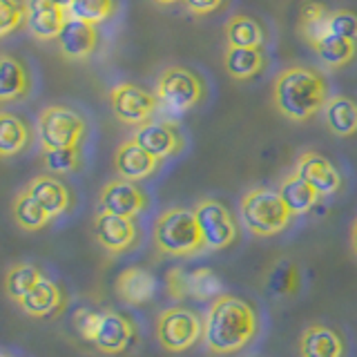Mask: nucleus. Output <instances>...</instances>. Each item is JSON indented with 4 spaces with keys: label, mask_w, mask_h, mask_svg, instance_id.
Instances as JSON below:
<instances>
[{
    "label": "nucleus",
    "mask_w": 357,
    "mask_h": 357,
    "mask_svg": "<svg viewBox=\"0 0 357 357\" xmlns=\"http://www.w3.org/2000/svg\"><path fill=\"white\" fill-rule=\"evenodd\" d=\"M259 333V315L243 297L223 293L204 317V344L215 355H234L252 344Z\"/></svg>",
    "instance_id": "f257e3e1"
},
{
    "label": "nucleus",
    "mask_w": 357,
    "mask_h": 357,
    "mask_svg": "<svg viewBox=\"0 0 357 357\" xmlns=\"http://www.w3.org/2000/svg\"><path fill=\"white\" fill-rule=\"evenodd\" d=\"M328 98L326 78L304 65L284 67L273 81V105L288 121L304 123L312 119Z\"/></svg>",
    "instance_id": "f03ea898"
},
{
    "label": "nucleus",
    "mask_w": 357,
    "mask_h": 357,
    "mask_svg": "<svg viewBox=\"0 0 357 357\" xmlns=\"http://www.w3.org/2000/svg\"><path fill=\"white\" fill-rule=\"evenodd\" d=\"M76 331L103 355H123L128 353L139 340L134 321L119 310L103 308H81L74 317Z\"/></svg>",
    "instance_id": "7ed1b4c3"
},
{
    "label": "nucleus",
    "mask_w": 357,
    "mask_h": 357,
    "mask_svg": "<svg viewBox=\"0 0 357 357\" xmlns=\"http://www.w3.org/2000/svg\"><path fill=\"white\" fill-rule=\"evenodd\" d=\"M152 241L161 255L183 257V259L208 250L195 210L188 208H167L161 212L154 221Z\"/></svg>",
    "instance_id": "20e7f679"
},
{
    "label": "nucleus",
    "mask_w": 357,
    "mask_h": 357,
    "mask_svg": "<svg viewBox=\"0 0 357 357\" xmlns=\"http://www.w3.org/2000/svg\"><path fill=\"white\" fill-rule=\"evenodd\" d=\"M239 215L243 226L255 237H275L293 223V212L284 204L279 190L252 188L239 201Z\"/></svg>",
    "instance_id": "39448f33"
},
{
    "label": "nucleus",
    "mask_w": 357,
    "mask_h": 357,
    "mask_svg": "<svg viewBox=\"0 0 357 357\" xmlns=\"http://www.w3.org/2000/svg\"><path fill=\"white\" fill-rule=\"evenodd\" d=\"M204 81L201 76L188 67H165L156 83V98L159 105L174 116H181L185 112L195 109L204 100Z\"/></svg>",
    "instance_id": "423d86ee"
},
{
    "label": "nucleus",
    "mask_w": 357,
    "mask_h": 357,
    "mask_svg": "<svg viewBox=\"0 0 357 357\" xmlns=\"http://www.w3.org/2000/svg\"><path fill=\"white\" fill-rule=\"evenodd\" d=\"M199 340H204V319L192 308H165L156 319V342L167 353H183Z\"/></svg>",
    "instance_id": "0eeeda50"
},
{
    "label": "nucleus",
    "mask_w": 357,
    "mask_h": 357,
    "mask_svg": "<svg viewBox=\"0 0 357 357\" xmlns=\"http://www.w3.org/2000/svg\"><path fill=\"white\" fill-rule=\"evenodd\" d=\"M85 130L83 116L67 105H50L38 116V141L43 150L81 145Z\"/></svg>",
    "instance_id": "6e6552de"
},
{
    "label": "nucleus",
    "mask_w": 357,
    "mask_h": 357,
    "mask_svg": "<svg viewBox=\"0 0 357 357\" xmlns=\"http://www.w3.org/2000/svg\"><path fill=\"white\" fill-rule=\"evenodd\" d=\"M195 217L204 234L208 250H226L239 237L237 221H234L232 212L221 204V201L204 197L197 201Z\"/></svg>",
    "instance_id": "1a4fd4ad"
},
{
    "label": "nucleus",
    "mask_w": 357,
    "mask_h": 357,
    "mask_svg": "<svg viewBox=\"0 0 357 357\" xmlns=\"http://www.w3.org/2000/svg\"><path fill=\"white\" fill-rule=\"evenodd\" d=\"M109 105L121 123L141 128L159 109V98L134 83H121L109 89Z\"/></svg>",
    "instance_id": "9d476101"
},
{
    "label": "nucleus",
    "mask_w": 357,
    "mask_h": 357,
    "mask_svg": "<svg viewBox=\"0 0 357 357\" xmlns=\"http://www.w3.org/2000/svg\"><path fill=\"white\" fill-rule=\"evenodd\" d=\"M98 206L103 212H109V215L137 219L148 210L150 199L137 183L126 181V178H112V181L100 188Z\"/></svg>",
    "instance_id": "9b49d317"
},
{
    "label": "nucleus",
    "mask_w": 357,
    "mask_h": 357,
    "mask_svg": "<svg viewBox=\"0 0 357 357\" xmlns=\"http://www.w3.org/2000/svg\"><path fill=\"white\" fill-rule=\"evenodd\" d=\"M94 239L100 243V248L109 255H123L134 248L139 241V228L137 221L119 215H109V212L100 210L92 221Z\"/></svg>",
    "instance_id": "f8f14e48"
},
{
    "label": "nucleus",
    "mask_w": 357,
    "mask_h": 357,
    "mask_svg": "<svg viewBox=\"0 0 357 357\" xmlns=\"http://www.w3.org/2000/svg\"><path fill=\"white\" fill-rule=\"evenodd\" d=\"M297 176L304 178L306 183H310L317 190L319 197H333L335 192L342 190V174L326 156H321L317 152H304L295 163Z\"/></svg>",
    "instance_id": "ddd939ff"
},
{
    "label": "nucleus",
    "mask_w": 357,
    "mask_h": 357,
    "mask_svg": "<svg viewBox=\"0 0 357 357\" xmlns=\"http://www.w3.org/2000/svg\"><path fill=\"white\" fill-rule=\"evenodd\" d=\"M27 5V27L33 38L56 40L63 25L70 18V11L59 7L54 0H25Z\"/></svg>",
    "instance_id": "4468645a"
},
{
    "label": "nucleus",
    "mask_w": 357,
    "mask_h": 357,
    "mask_svg": "<svg viewBox=\"0 0 357 357\" xmlns=\"http://www.w3.org/2000/svg\"><path fill=\"white\" fill-rule=\"evenodd\" d=\"M159 163H161L159 159H154V156L148 150H143L134 139L121 143L114 152V167H116L119 178H126V181H132V183H139L143 178L152 176L156 172V167H159Z\"/></svg>",
    "instance_id": "2eb2a0df"
},
{
    "label": "nucleus",
    "mask_w": 357,
    "mask_h": 357,
    "mask_svg": "<svg viewBox=\"0 0 357 357\" xmlns=\"http://www.w3.org/2000/svg\"><path fill=\"white\" fill-rule=\"evenodd\" d=\"M96 40L98 36L94 25L70 16L63 25L59 38H56V47L67 61H85L96 50Z\"/></svg>",
    "instance_id": "dca6fc26"
},
{
    "label": "nucleus",
    "mask_w": 357,
    "mask_h": 357,
    "mask_svg": "<svg viewBox=\"0 0 357 357\" xmlns=\"http://www.w3.org/2000/svg\"><path fill=\"white\" fill-rule=\"evenodd\" d=\"M25 190L33 201H38L40 208L47 212L52 219H59L61 215H65V212L70 210L74 204L67 185L61 183L54 174L33 176L31 181L25 185Z\"/></svg>",
    "instance_id": "f3484780"
},
{
    "label": "nucleus",
    "mask_w": 357,
    "mask_h": 357,
    "mask_svg": "<svg viewBox=\"0 0 357 357\" xmlns=\"http://www.w3.org/2000/svg\"><path fill=\"white\" fill-rule=\"evenodd\" d=\"M346 344L340 331L312 321L299 335V357H344Z\"/></svg>",
    "instance_id": "a211bd4d"
},
{
    "label": "nucleus",
    "mask_w": 357,
    "mask_h": 357,
    "mask_svg": "<svg viewBox=\"0 0 357 357\" xmlns=\"http://www.w3.org/2000/svg\"><path fill=\"white\" fill-rule=\"evenodd\" d=\"M134 141H137L143 150H148L154 159H167L176 152L183 150V139L172 126L167 123H145L137 132H134Z\"/></svg>",
    "instance_id": "6ab92c4d"
},
{
    "label": "nucleus",
    "mask_w": 357,
    "mask_h": 357,
    "mask_svg": "<svg viewBox=\"0 0 357 357\" xmlns=\"http://www.w3.org/2000/svg\"><path fill=\"white\" fill-rule=\"evenodd\" d=\"M114 288H116V295L123 304L143 306V304H148L156 293V279L148 268L130 266L126 271H121Z\"/></svg>",
    "instance_id": "aec40b11"
},
{
    "label": "nucleus",
    "mask_w": 357,
    "mask_h": 357,
    "mask_svg": "<svg viewBox=\"0 0 357 357\" xmlns=\"http://www.w3.org/2000/svg\"><path fill=\"white\" fill-rule=\"evenodd\" d=\"M65 306H67V297L63 293V288L47 277L18 304V308L29 317L61 315Z\"/></svg>",
    "instance_id": "412c9836"
},
{
    "label": "nucleus",
    "mask_w": 357,
    "mask_h": 357,
    "mask_svg": "<svg viewBox=\"0 0 357 357\" xmlns=\"http://www.w3.org/2000/svg\"><path fill=\"white\" fill-rule=\"evenodd\" d=\"M324 123L335 137L346 139L357 134V103L344 94H335L324 105Z\"/></svg>",
    "instance_id": "4be33fe9"
},
{
    "label": "nucleus",
    "mask_w": 357,
    "mask_h": 357,
    "mask_svg": "<svg viewBox=\"0 0 357 357\" xmlns=\"http://www.w3.org/2000/svg\"><path fill=\"white\" fill-rule=\"evenodd\" d=\"M31 81L29 74L18 59L9 54L0 56V100L3 103H14L29 94Z\"/></svg>",
    "instance_id": "5701e85b"
},
{
    "label": "nucleus",
    "mask_w": 357,
    "mask_h": 357,
    "mask_svg": "<svg viewBox=\"0 0 357 357\" xmlns=\"http://www.w3.org/2000/svg\"><path fill=\"white\" fill-rule=\"evenodd\" d=\"M279 195H282L288 210L293 212V217L306 215V212L315 208L317 201L321 199L317 190L310 183H306L301 176H297L295 172H290L284 181L279 183Z\"/></svg>",
    "instance_id": "b1692460"
},
{
    "label": "nucleus",
    "mask_w": 357,
    "mask_h": 357,
    "mask_svg": "<svg viewBox=\"0 0 357 357\" xmlns=\"http://www.w3.org/2000/svg\"><path fill=\"white\" fill-rule=\"evenodd\" d=\"M223 65L234 81H250L264 72L266 56L257 47H228L226 56H223Z\"/></svg>",
    "instance_id": "393cba45"
},
{
    "label": "nucleus",
    "mask_w": 357,
    "mask_h": 357,
    "mask_svg": "<svg viewBox=\"0 0 357 357\" xmlns=\"http://www.w3.org/2000/svg\"><path fill=\"white\" fill-rule=\"evenodd\" d=\"M43 279L45 275L40 273L38 266L27 264V261L14 264V266H9L5 273V293L14 304H20Z\"/></svg>",
    "instance_id": "a878e982"
},
{
    "label": "nucleus",
    "mask_w": 357,
    "mask_h": 357,
    "mask_svg": "<svg viewBox=\"0 0 357 357\" xmlns=\"http://www.w3.org/2000/svg\"><path fill=\"white\" fill-rule=\"evenodd\" d=\"M328 22H331V11L324 7L317 0H310L301 7L299 14V36L304 38L310 47H315L317 43H321L328 36Z\"/></svg>",
    "instance_id": "bb28decb"
},
{
    "label": "nucleus",
    "mask_w": 357,
    "mask_h": 357,
    "mask_svg": "<svg viewBox=\"0 0 357 357\" xmlns=\"http://www.w3.org/2000/svg\"><path fill=\"white\" fill-rule=\"evenodd\" d=\"M29 141L31 134L25 121L11 112H3L0 114V156L9 159V156L20 154L29 145Z\"/></svg>",
    "instance_id": "cd10ccee"
},
{
    "label": "nucleus",
    "mask_w": 357,
    "mask_h": 357,
    "mask_svg": "<svg viewBox=\"0 0 357 357\" xmlns=\"http://www.w3.org/2000/svg\"><path fill=\"white\" fill-rule=\"evenodd\" d=\"M11 217H14L16 226L20 230L25 232H36V230H43L45 226H47L50 221H54L47 212H45L40 208L38 201H33L27 190L22 188L20 192L14 197V201H11Z\"/></svg>",
    "instance_id": "c85d7f7f"
},
{
    "label": "nucleus",
    "mask_w": 357,
    "mask_h": 357,
    "mask_svg": "<svg viewBox=\"0 0 357 357\" xmlns=\"http://www.w3.org/2000/svg\"><path fill=\"white\" fill-rule=\"evenodd\" d=\"M226 38H228V47H257V50H261V45L266 40V33H264V27L252 16L237 14L228 20Z\"/></svg>",
    "instance_id": "c756f323"
},
{
    "label": "nucleus",
    "mask_w": 357,
    "mask_h": 357,
    "mask_svg": "<svg viewBox=\"0 0 357 357\" xmlns=\"http://www.w3.org/2000/svg\"><path fill=\"white\" fill-rule=\"evenodd\" d=\"M312 50H315L317 59L326 67H331V70H337V67H344L346 63H351L357 54L355 43L344 40L340 36H331V33L321 43H317Z\"/></svg>",
    "instance_id": "7c9ffc66"
},
{
    "label": "nucleus",
    "mask_w": 357,
    "mask_h": 357,
    "mask_svg": "<svg viewBox=\"0 0 357 357\" xmlns=\"http://www.w3.org/2000/svg\"><path fill=\"white\" fill-rule=\"evenodd\" d=\"M43 165L50 174H72L81 167V145L59 150H43Z\"/></svg>",
    "instance_id": "2f4dec72"
},
{
    "label": "nucleus",
    "mask_w": 357,
    "mask_h": 357,
    "mask_svg": "<svg viewBox=\"0 0 357 357\" xmlns=\"http://www.w3.org/2000/svg\"><path fill=\"white\" fill-rule=\"evenodd\" d=\"M67 11H70V16L76 20L89 22V25H98V22L107 20L114 14V0H74L72 7Z\"/></svg>",
    "instance_id": "473e14b6"
},
{
    "label": "nucleus",
    "mask_w": 357,
    "mask_h": 357,
    "mask_svg": "<svg viewBox=\"0 0 357 357\" xmlns=\"http://www.w3.org/2000/svg\"><path fill=\"white\" fill-rule=\"evenodd\" d=\"M221 293V282L210 268H195L190 271V297L199 301H215Z\"/></svg>",
    "instance_id": "72a5a7b5"
},
{
    "label": "nucleus",
    "mask_w": 357,
    "mask_h": 357,
    "mask_svg": "<svg viewBox=\"0 0 357 357\" xmlns=\"http://www.w3.org/2000/svg\"><path fill=\"white\" fill-rule=\"evenodd\" d=\"M271 284H273V290L275 295L279 297H290L295 295L299 290V284H301V277H299V268L293 264V261H282L275 271H273V277H271Z\"/></svg>",
    "instance_id": "f704fd0d"
},
{
    "label": "nucleus",
    "mask_w": 357,
    "mask_h": 357,
    "mask_svg": "<svg viewBox=\"0 0 357 357\" xmlns=\"http://www.w3.org/2000/svg\"><path fill=\"white\" fill-rule=\"evenodd\" d=\"M27 22V5L22 0H0V36H9Z\"/></svg>",
    "instance_id": "c9c22d12"
},
{
    "label": "nucleus",
    "mask_w": 357,
    "mask_h": 357,
    "mask_svg": "<svg viewBox=\"0 0 357 357\" xmlns=\"http://www.w3.org/2000/svg\"><path fill=\"white\" fill-rule=\"evenodd\" d=\"M328 33L331 36H340L344 40H357V14L349 9H337L331 11V22H328Z\"/></svg>",
    "instance_id": "e433bc0d"
},
{
    "label": "nucleus",
    "mask_w": 357,
    "mask_h": 357,
    "mask_svg": "<svg viewBox=\"0 0 357 357\" xmlns=\"http://www.w3.org/2000/svg\"><path fill=\"white\" fill-rule=\"evenodd\" d=\"M165 288L172 299L190 297V271H185V268H172L165 277Z\"/></svg>",
    "instance_id": "4c0bfd02"
},
{
    "label": "nucleus",
    "mask_w": 357,
    "mask_h": 357,
    "mask_svg": "<svg viewBox=\"0 0 357 357\" xmlns=\"http://www.w3.org/2000/svg\"><path fill=\"white\" fill-rule=\"evenodd\" d=\"M183 3L192 14L204 16V14H210V11H215L217 7H221L223 0H183Z\"/></svg>",
    "instance_id": "58836bf2"
},
{
    "label": "nucleus",
    "mask_w": 357,
    "mask_h": 357,
    "mask_svg": "<svg viewBox=\"0 0 357 357\" xmlns=\"http://www.w3.org/2000/svg\"><path fill=\"white\" fill-rule=\"evenodd\" d=\"M351 250H353V255L357 257V217H355L353 223H351Z\"/></svg>",
    "instance_id": "ea45409f"
},
{
    "label": "nucleus",
    "mask_w": 357,
    "mask_h": 357,
    "mask_svg": "<svg viewBox=\"0 0 357 357\" xmlns=\"http://www.w3.org/2000/svg\"><path fill=\"white\" fill-rule=\"evenodd\" d=\"M54 3L59 5V7H63V9H70V7H72V3H74V0H54Z\"/></svg>",
    "instance_id": "a19ab883"
},
{
    "label": "nucleus",
    "mask_w": 357,
    "mask_h": 357,
    "mask_svg": "<svg viewBox=\"0 0 357 357\" xmlns=\"http://www.w3.org/2000/svg\"><path fill=\"white\" fill-rule=\"evenodd\" d=\"M159 5H172V3H176V0H156Z\"/></svg>",
    "instance_id": "79ce46f5"
},
{
    "label": "nucleus",
    "mask_w": 357,
    "mask_h": 357,
    "mask_svg": "<svg viewBox=\"0 0 357 357\" xmlns=\"http://www.w3.org/2000/svg\"><path fill=\"white\" fill-rule=\"evenodd\" d=\"M0 357H14V355H11V353H7V351H3V353H0Z\"/></svg>",
    "instance_id": "37998d69"
}]
</instances>
